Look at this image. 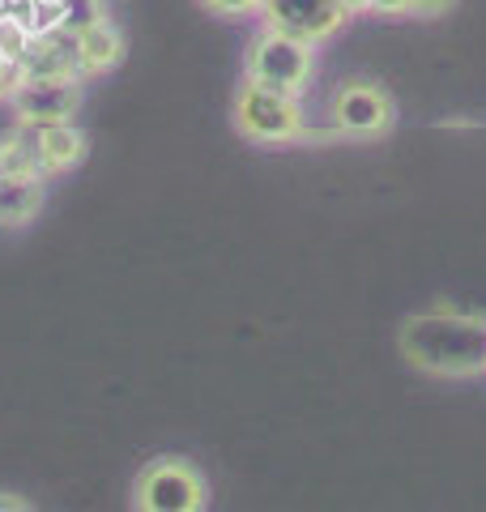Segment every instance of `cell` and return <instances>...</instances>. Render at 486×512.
<instances>
[{"label": "cell", "instance_id": "1", "mask_svg": "<svg viewBox=\"0 0 486 512\" xmlns=\"http://www.w3.org/2000/svg\"><path fill=\"white\" fill-rule=\"evenodd\" d=\"M397 350L414 372L435 380L486 376V316L435 303V308L401 320Z\"/></svg>", "mask_w": 486, "mask_h": 512}, {"label": "cell", "instance_id": "2", "mask_svg": "<svg viewBox=\"0 0 486 512\" xmlns=\"http://www.w3.org/2000/svg\"><path fill=\"white\" fill-rule=\"evenodd\" d=\"M231 120L235 133L248 141V146H295V141H312L316 133L307 128V111H303V94L290 90H273L261 82H248L243 77L231 103Z\"/></svg>", "mask_w": 486, "mask_h": 512}, {"label": "cell", "instance_id": "3", "mask_svg": "<svg viewBox=\"0 0 486 512\" xmlns=\"http://www.w3.org/2000/svg\"><path fill=\"white\" fill-rule=\"evenodd\" d=\"M243 77L261 82L273 90H290V94H307L316 77V43H307L299 35H290L282 26H261L248 39L243 52Z\"/></svg>", "mask_w": 486, "mask_h": 512}, {"label": "cell", "instance_id": "4", "mask_svg": "<svg viewBox=\"0 0 486 512\" xmlns=\"http://www.w3.org/2000/svg\"><path fill=\"white\" fill-rule=\"evenodd\" d=\"M137 512H201L209 508V483L188 457H154L133 478Z\"/></svg>", "mask_w": 486, "mask_h": 512}, {"label": "cell", "instance_id": "5", "mask_svg": "<svg viewBox=\"0 0 486 512\" xmlns=\"http://www.w3.org/2000/svg\"><path fill=\"white\" fill-rule=\"evenodd\" d=\"M397 128V103L380 82L350 77L329 94V133L346 141H380Z\"/></svg>", "mask_w": 486, "mask_h": 512}, {"label": "cell", "instance_id": "6", "mask_svg": "<svg viewBox=\"0 0 486 512\" xmlns=\"http://www.w3.org/2000/svg\"><path fill=\"white\" fill-rule=\"evenodd\" d=\"M81 77H22V86L13 90L9 111L13 124L43 128L60 120H77L81 111Z\"/></svg>", "mask_w": 486, "mask_h": 512}, {"label": "cell", "instance_id": "7", "mask_svg": "<svg viewBox=\"0 0 486 512\" xmlns=\"http://www.w3.org/2000/svg\"><path fill=\"white\" fill-rule=\"evenodd\" d=\"M261 18L269 26H282L290 35L320 47L350 22V13H346L342 0H265Z\"/></svg>", "mask_w": 486, "mask_h": 512}, {"label": "cell", "instance_id": "8", "mask_svg": "<svg viewBox=\"0 0 486 512\" xmlns=\"http://www.w3.org/2000/svg\"><path fill=\"white\" fill-rule=\"evenodd\" d=\"M30 141H35V167H39L43 180H52V175H69L73 167L86 163V154H90V137L81 133L73 120L30 128Z\"/></svg>", "mask_w": 486, "mask_h": 512}, {"label": "cell", "instance_id": "9", "mask_svg": "<svg viewBox=\"0 0 486 512\" xmlns=\"http://www.w3.org/2000/svg\"><path fill=\"white\" fill-rule=\"evenodd\" d=\"M77 73L86 77H107L111 69H120V60H124V52H128V39H124V30L116 26L103 13V18H94V22H86L77 30Z\"/></svg>", "mask_w": 486, "mask_h": 512}, {"label": "cell", "instance_id": "10", "mask_svg": "<svg viewBox=\"0 0 486 512\" xmlns=\"http://www.w3.org/2000/svg\"><path fill=\"white\" fill-rule=\"evenodd\" d=\"M18 64H22V77H81L77 73V39H73V30L30 35ZM81 82H86V77H81Z\"/></svg>", "mask_w": 486, "mask_h": 512}, {"label": "cell", "instance_id": "11", "mask_svg": "<svg viewBox=\"0 0 486 512\" xmlns=\"http://www.w3.org/2000/svg\"><path fill=\"white\" fill-rule=\"evenodd\" d=\"M47 201V180L39 171H0V227H26Z\"/></svg>", "mask_w": 486, "mask_h": 512}, {"label": "cell", "instance_id": "12", "mask_svg": "<svg viewBox=\"0 0 486 512\" xmlns=\"http://www.w3.org/2000/svg\"><path fill=\"white\" fill-rule=\"evenodd\" d=\"M197 5L209 13V18H226V22H239V18H261L265 0H197Z\"/></svg>", "mask_w": 486, "mask_h": 512}, {"label": "cell", "instance_id": "13", "mask_svg": "<svg viewBox=\"0 0 486 512\" xmlns=\"http://www.w3.org/2000/svg\"><path fill=\"white\" fill-rule=\"evenodd\" d=\"M457 9V0H410V18H444Z\"/></svg>", "mask_w": 486, "mask_h": 512}, {"label": "cell", "instance_id": "14", "mask_svg": "<svg viewBox=\"0 0 486 512\" xmlns=\"http://www.w3.org/2000/svg\"><path fill=\"white\" fill-rule=\"evenodd\" d=\"M367 13H376V18H410V0H367Z\"/></svg>", "mask_w": 486, "mask_h": 512}, {"label": "cell", "instance_id": "15", "mask_svg": "<svg viewBox=\"0 0 486 512\" xmlns=\"http://www.w3.org/2000/svg\"><path fill=\"white\" fill-rule=\"evenodd\" d=\"M0 508H5V512H26L30 504L22 500V495H13V491H0Z\"/></svg>", "mask_w": 486, "mask_h": 512}, {"label": "cell", "instance_id": "16", "mask_svg": "<svg viewBox=\"0 0 486 512\" xmlns=\"http://www.w3.org/2000/svg\"><path fill=\"white\" fill-rule=\"evenodd\" d=\"M342 5H346L350 18H359V13H367V0H342Z\"/></svg>", "mask_w": 486, "mask_h": 512}]
</instances>
